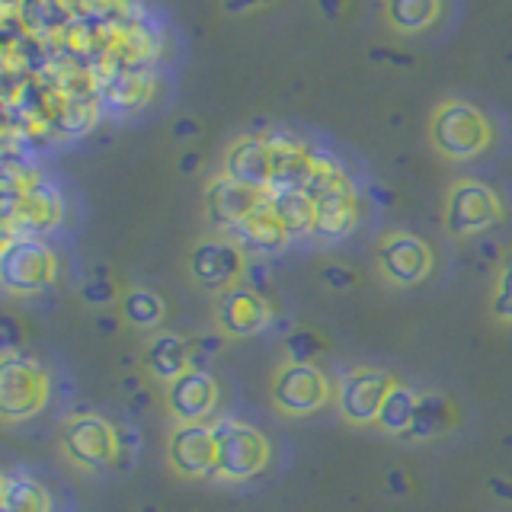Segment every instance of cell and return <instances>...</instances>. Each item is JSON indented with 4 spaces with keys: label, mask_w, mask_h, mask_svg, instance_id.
I'll return each mask as SVG.
<instances>
[{
    "label": "cell",
    "mask_w": 512,
    "mask_h": 512,
    "mask_svg": "<svg viewBox=\"0 0 512 512\" xmlns=\"http://www.w3.org/2000/svg\"><path fill=\"white\" fill-rule=\"evenodd\" d=\"M231 237L237 240L240 247H244V253H256V256L279 253L288 244V240H292V237H288V231L282 228V221L276 218V212H272L269 196Z\"/></svg>",
    "instance_id": "d6986e66"
},
{
    "label": "cell",
    "mask_w": 512,
    "mask_h": 512,
    "mask_svg": "<svg viewBox=\"0 0 512 512\" xmlns=\"http://www.w3.org/2000/svg\"><path fill=\"white\" fill-rule=\"evenodd\" d=\"M247 256L237 240H202L189 253V276L205 288H228L244 276Z\"/></svg>",
    "instance_id": "7c38bea8"
},
{
    "label": "cell",
    "mask_w": 512,
    "mask_h": 512,
    "mask_svg": "<svg viewBox=\"0 0 512 512\" xmlns=\"http://www.w3.org/2000/svg\"><path fill=\"white\" fill-rule=\"evenodd\" d=\"M378 266L384 279L394 285H416L429 276L432 269V253L420 237L394 231L378 244Z\"/></svg>",
    "instance_id": "4fadbf2b"
},
{
    "label": "cell",
    "mask_w": 512,
    "mask_h": 512,
    "mask_svg": "<svg viewBox=\"0 0 512 512\" xmlns=\"http://www.w3.org/2000/svg\"><path fill=\"white\" fill-rule=\"evenodd\" d=\"M288 352H292V362H311V352H314V343L308 333H298L288 340Z\"/></svg>",
    "instance_id": "f546056e"
},
{
    "label": "cell",
    "mask_w": 512,
    "mask_h": 512,
    "mask_svg": "<svg viewBox=\"0 0 512 512\" xmlns=\"http://www.w3.org/2000/svg\"><path fill=\"white\" fill-rule=\"evenodd\" d=\"M170 464L186 477L215 471V429L208 423H180L170 432Z\"/></svg>",
    "instance_id": "9a60e30c"
},
{
    "label": "cell",
    "mask_w": 512,
    "mask_h": 512,
    "mask_svg": "<svg viewBox=\"0 0 512 512\" xmlns=\"http://www.w3.org/2000/svg\"><path fill=\"white\" fill-rule=\"evenodd\" d=\"M167 308H164V298L151 288H132L125 298H122V317L128 324H135L141 330H151L164 320Z\"/></svg>",
    "instance_id": "484cf974"
},
{
    "label": "cell",
    "mask_w": 512,
    "mask_h": 512,
    "mask_svg": "<svg viewBox=\"0 0 512 512\" xmlns=\"http://www.w3.org/2000/svg\"><path fill=\"white\" fill-rule=\"evenodd\" d=\"M61 221V199L48 183H36L26 196L4 215L7 237H39L55 231Z\"/></svg>",
    "instance_id": "5bb4252c"
},
{
    "label": "cell",
    "mask_w": 512,
    "mask_h": 512,
    "mask_svg": "<svg viewBox=\"0 0 512 512\" xmlns=\"http://www.w3.org/2000/svg\"><path fill=\"white\" fill-rule=\"evenodd\" d=\"M215 471L224 480H247L269 461V442L256 426L240 420H215Z\"/></svg>",
    "instance_id": "277c9868"
},
{
    "label": "cell",
    "mask_w": 512,
    "mask_h": 512,
    "mask_svg": "<svg viewBox=\"0 0 512 512\" xmlns=\"http://www.w3.org/2000/svg\"><path fill=\"white\" fill-rule=\"evenodd\" d=\"M55 125L68 135H80L93 125V103L90 100H64L58 109Z\"/></svg>",
    "instance_id": "83f0119b"
},
{
    "label": "cell",
    "mask_w": 512,
    "mask_h": 512,
    "mask_svg": "<svg viewBox=\"0 0 512 512\" xmlns=\"http://www.w3.org/2000/svg\"><path fill=\"white\" fill-rule=\"evenodd\" d=\"M442 13V0H384V16L394 32L416 36L429 26H436Z\"/></svg>",
    "instance_id": "7402d4cb"
},
{
    "label": "cell",
    "mask_w": 512,
    "mask_h": 512,
    "mask_svg": "<svg viewBox=\"0 0 512 512\" xmlns=\"http://www.w3.org/2000/svg\"><path fill=\"white\" fill-rule=\"evenodd\" d=\"M503 218V205L496 199V192L487 183L461 180L452 186L445 199V228L448 234L468 237L493 228Z\"/></svg>",
    "instance_id": "ba28073f"
},
{
    "label": "cell",
    "mask_w": 512,
    "mask_h": 512,
    "mask_svg": "<svg viewBox=\"0 0 512 512\" xmlns=\"http://www.w3.org/2000/svg\"><path fill=\"white\" fill-rule=\"evenodd\" d=\"M269 151H272V183L266 196L276 192H295L304 189L314 170V154L308 144L292 138V135H269Z\"/></svg>",
    "instance_id": "e0dca14e"
},
{
    "label": "cell",
    "mask_w": 512,
    "mask_h": 512,
    "mask_svg": "<svg viewBox=\"0 0 512 512\" xmlns=\"http://www.w3.org/2000/svg\"><path fill=\"white\" fill-rule=\"evenodd\" d=\"M416 410H420V394L407 384H397L388 391L381 404V413H378V426L384 432H391V436H407L413 420H416Z\"/></svg>",
    "instance_id": "cb8c5ba5"
},
{
    "label": "cell",
    "mask_w": 512,
    "mask_h": 512,
    "mask_svg": "<svg viewBox=\"0 0 512 512\" xmlns=\"http://www.w3.org/2000/svg\"><path fill=\"white\" fill-rule=\"evenodd\" d=\"M394 388V378L381 368H356L340 384H336V410L349 423H378V413L388 391Z\"/></svg>",
    "instance_id": "9c48e42d"
},
{
    "label": "cell",
    "mask_w": 512,
    "mask_h": 512,
    "mask_svg": "<svg viewBox=\"0 0 512 512\" xmlns=\"http://www.w3.org/2000/svg\"><path fill=\"white\" fill-rule=\"evenodd\" d=\"M48 400V375L23 352H4L0 362V410L7 420H29Z\"/></svg>",
    "instance_id": "5b68a950"
},
{
    "label": "cell",
    "mask_w": 512,
    "mask_h": 512,
    "mask_svg": "<svg viewBox=\"0 0 512 512\" xmlns=\"http://www.w3.org/2000/svg\"><path fill=\"white\" fill-rule=\"evenodd\" d=\"M304 192H308L317 205L314 237L343 240L346 234H352V228L359 224V202L346 180V173L336 167V160L314 154V170Z\"/></svg>",
    "instance_id": "6da1fadb"
},
{
    "label": "cell",
    "mask_w": 512,
    "mask_h": 512,
    "mask_svg": "<svg viewBox=\"0 0 512 512\" xmlns=\"http://www.w3.org/2000/svg\"><path fill=\"white\" fill-rule=\"evenodd\" d=\"M218 404V384L205 368H189L173 384H167V407L180 423H205Z\"/></svg>",
    "instance_id": "2e32d148"
},
{
    "label": "cell",
    "mask_w": 512,
    "mask_h": 512,
    "mask_svg": "<svg viewBox=\"0 0 512 512\" xmlns=\"http://www.w3.org/2000/svg\"><path fill=\"white\" fill-rule=\"evenodd\" d=\"M263 202H266V192H256V189L237 183L224 173L215 176L205 189L208 224H212L215 231H228V234H234Z\"/></svg>",
    "instance_id": "30bf717a"
},
{
    "label": "cell",
    "mask_w": 512,
    "mask_h": 512,
    "mask_svg": "<svg viewBox=\"0 0 512 512\" xmlns=\"http://www.w3.org/2000/svg\"><path fill=\"white\" fill-rule=\"evenodd\" d=\"M144 96H148V80L125 64L100 77V100L112 109H135L144 103Z\"/></svg>",
    "instance_id": "603a6c76"
},
{
    "label": "cell",
    "mask_w": 512,
    "mask_h": 512,
    "mask_svg": "<svg viewBox=\"0 0 512 512\" xmlns=\"http://www.w3.org/2000/svg\"><path fill=\"white\" fill-rule=\"evenodd\" d=\"M330 394V381L314 362H288L272 378V404L288 416L317 413Z\"/></svg>",
    "instance_id": "52a82bcc"
},
{
    "label": "cell",
    "mask_w": 512,
    "mask_h": 512,
    "mask_svg": "<svg viewBox=\"0 0 512 512\" xmlns=\"http://www.w3.org/2000/svg\"><path fill=\"white\" fill-rule=\"evenodd\" d=\"M45 487H39L36 480L26 474H7L4 477V493H0V512H48Z\"/></svg>",
    "instance_id": "d4e9b609"
},
{
    "label": "cell",
    "mask_w": 512,
    "mask_h": 512,
    "mask_svg": "<svg viewBox=\"0 0 512 512\" xmlns=\"http://www.w3.org/2000/svg\"><path fill=\"white\" fill-rule=\"evenodd\" d=\"M490 311L500 320H512V256H506L500 266V276H496L493 298H490Z\"/></svg>",
    "instance_id": "f1b7e54d"
},
{
    "label": "cell",
    "mask_w": 512,
    "mask_h": 512,
    "mask_svg": "<svg viewBox=\"0 0 512 512\" xmlns=\"http://www.w3.org/2000/svg\"><path fill=\"white\" fill-rule=\"evenodd\" d=\"M58 276V256L39 237H7L0 247V282L16 295L42 292Z\"/></svg>",
    "instance_id": "3957f363"
},
{
    "label": "cell",
    "mask_w": 512,
    "mask_h": 512,
    "mask_svg": "<svg viewBox=\"0 0 512 512\" xmlns=\"http://www.w3.org/2000/svg\"><path fill=\"white\" fill-rule=\"evenodd\" d=\"M224 176L244 183L256 192H269L272 183V151L266 138L244 135L224 154Z\"/></svg>",
    "instance_id": "ac0fdd59"
},
{
    "label": "cell",
    "mask_w": 512,
    "mask_h": 512,
    "mask_svg": "<svg viewBox=\"0 0 512 512\" xmlns=\"http://www.w3.org/2000/svg\"><path fill=\"white\" fill-rule=\"evenodd\" d=\"M429 138L439 154L452 160H471L487 151L493 132L480 109L461 100H445L429 119Z\"/></svg>",
    "instance_id": "7a4b0ae2"
},
{
    "label": "cell",
    "mask_w": 512,
    "mask_h": 512,
    "mask_svg": "<svg viewBox=\"0 0 512 512\" xmlns=\"http://www.w3.org/2000/svg\"><path fill=\"white\" fill-rule=\"evenodd\" d=\"M61 448L74 464H80V468L103 471V468H112L119 458V436L103 416L80 413L64 423Z\"/></svg>",
    "instance_id": "8992f818"
},
{
    "label": "cell",
    "mask_w": 512,
    "mask_h": 512,
    "mask_svg": "<svg viewBox=\"0 0 512 512\" xmlns=\"http://www.w3.org/2000/svg\"><path fill=\"white\" fill-rule=\"evenodd\" d=\"M448 423H452V410H448V404L439 394H429V397H420V410H416V420L407 436L416 442H426L432 436H439Z\"/></svg>",
    "instance_id": "4316f807"
},
{
    "label": "cell",
    "mask_w": 512,
    "mask_h": 512,
    "mask_svg": "<svg viewBox=\"0 0 512 512\" xmlns=\"http://www.w3.org/2000/svg\"><path fill=\"white\" fill-rule=\"evenodd\" d=\"M269 205L276 218L282 221V228L288 231V237H308L314 234V224H317V205L304 189L295 192H276L269 196Z\"/></svg>",
    "instance_id": "44dd1931"
},
{
    "label": "cell",
    "mask_w": 512,
    "mask_h": 512,
    "mask_svg": "<svg viewBox=\"0 0 512 512\" xmlns=\"http://www.w3.org/2000/svg\"><path fill=\"white\" fill-rule=\"evenodd\" d=\"M215 320L228 336H240V340H247V336H256V333H263L269 327L272 311H269L266 298L256 292V288L237 282V285L221 288V295L215 301Z\"/></svg>",
    "instance_id": "8fae6325"
},
{
    "label": "cell",
    "mask_w": 512,
    "mask_h": 512,
    "mask_svg": "<svg viewBox=\"0 0 512 512\" xmlns=\"http://www.w3.org/2000/svg\"><path fill=\"white\" fill-rule=\"evenodd\" d=\"M144 356H148L151 375L160 378L164 384H173L176 378L186 375L189 368H192L189 343L183 340V336H176V333H157Z\"/></svg>",
    "instance_id": "ffe728a7"
}]
</instances>
